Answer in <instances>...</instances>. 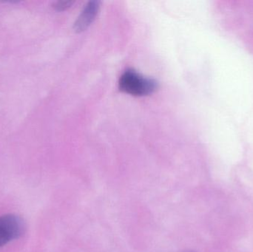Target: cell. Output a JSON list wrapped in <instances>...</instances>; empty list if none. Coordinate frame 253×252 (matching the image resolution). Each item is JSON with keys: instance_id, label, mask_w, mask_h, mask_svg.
Returning <instances> with one entry per match:
<instances>
[{"instance_id": "cell-1", "label": "cell", "mask_w": 253, "mask_h": 252, "mask_svg": "<svg viewBox=\"0 0 253 252\" xmlns=\"http://www.w3.org/2000/svg\"><path fill=\"white\" fill-rule=\"evenodd\" d=\"M119 85L121 91L138 97L149 96L158 88L155 80L146 78L132 69L126 70L122 75Z\"/></svg>"}, {"instance_id": "cell-3", "label": "cell", "mask_w": 253, "mask_h": 252, "mask_svg": "<svg viewBox=\"0 0 253 252\" xmlns=\"http://www.w3.org/2000/svg\"><path fill=\"white\" fill-rule=\"evenodd\" d=\"M100 8V1H90L86 4L85 7L79 16L78 19L74 24V31L77 33H82L86 31L92 25Z\"/></svg>"}, {"instance_id": "cell-4", "label": "cell", "mask_w": 253, "mask_h": 252, "mask_svg": "<svg viewBox=\"0 0 253 252\" xmlns=\"http://www.w3.org/2000/svg\"><path fill=\"white\" fill-rule=\"evenodd\" d=\"M75 3L74 1H58L53 3V7L58 11H63L71 7Z\"/></svg>"}, {"instance_id": "cell-5", "label": "cell", "mask_w": 253, "mask_h": 252, "mask_svg": "<svg viewBox=\"0 0 253 252\" xmlns=\"http://www.w3.org/2000/svg\"></svg>"}, {"instance_id": "cell-2", "label": "cell", "mask_w": 253, "mask_h": 252, "mask_svg": "<svg viewBox=\"0 0 253 252\" xmlns=\"http://www.w3.org/2000/svg\"><path fill=\"white\" fill-rule=\"evenodd\" d=\"M25 221L20 216L13 214L0 217V247L20 238L25 233Z\"/></svg>"}]
</instances>
